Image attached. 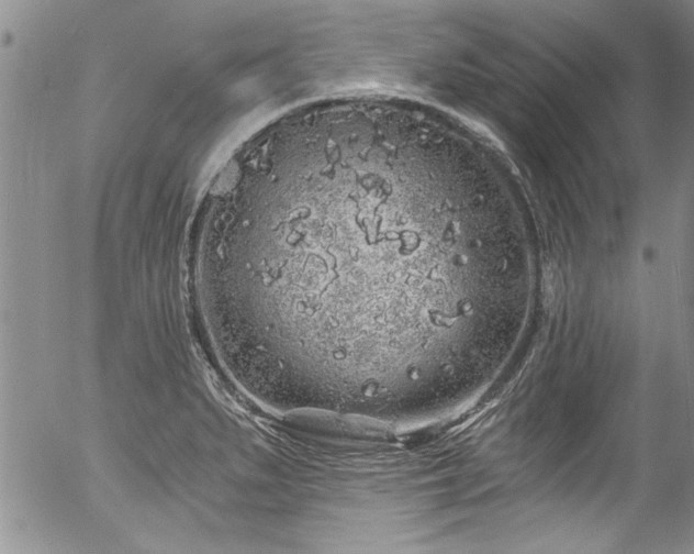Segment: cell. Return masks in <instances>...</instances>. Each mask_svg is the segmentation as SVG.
<instances>
[{"mask_svg":"<svg viewBox=\"0 0 694 554\" xmlns=\"http://www.w3.org/2000/svg\"><path fill=\"white\" fill-rule=\"evenodd\" d=\"M426 112L351 106L269 136L237 178L203 287L249 313L269 369L345 398L424 397L513 269L492 208ZM264 354V355H265Z\"/></svg>","mask_w":694,"mask_h":554,"instance_id":"6da1fadb","label":"cell"}]
</instances>
